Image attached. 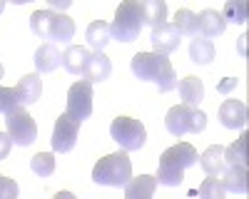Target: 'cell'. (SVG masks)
Instances as JSON below:
<instances>
[{
  "mask_svg": "<svg viewBox=\"0 0 249 199\" xmlns=\"http://www.w3.org/2000/svg\"><path fill=\"white\" fill-rule=\"evenodd\" d=\"M247 40H249L247 35H242V40H239V52H242V55H244V43H247Z\"/></svg>",
  "mask_w": 249,
  "mask_h": 199,
  "instance_id": "36",
  "label": "cell"
},
{
  "mask_svg": "<svg viewBox=\"0 0 249 199\" xmlns=\"http://www.w3.org/2000/svg\"><path fill=\"white\" fill-rule=\"evenodd\" d=\"M224 30H227V20L222 17L219 10L207 8V10H202L197 15V33L202 37H207V40H210V37H219V35H224Z\"/></svg>",
  "mask_w": 249,
  "mask_h": 199,
  "instance_id": "13",
  "label": "cell"
},
{
  "mask_svg": "<svg viewBox=\"0 0 249 199\" xmlns=\"http://www.w3.org/2000/svg\"><path fill=\"white\" fill-rule=\"evenodd\" d=\"M77 130L80 125L75 122V119H70L65 112H62L57 119H55V130H53V152H60L65 154L75 147L77 142Z\"/></svg>",
  "mask_w": 249,
  "mask_h": 199,
  "instance_id": "10",
  "label": "cell"
},
{
  "mask_svg": "<svg viewBox=\"0 0 249 199\" xmlns=\"http://www.w3.org/2000/svg\"><path fill=\"white\" fill-rule=\"evenodd\" d=\"M247 132L239 134V139H234V142L224 149V165L230 167H237V165H244L247 162Z\"/></svg>",
  "mask_w": 249,
  "mask_h": 199,
  "instance_id": "25",
  "label": "cell"
},
{
  "mask_svg": "<svg viewBox=\"0 0 249 199\" xmlns=\"http://www.w3.org/2000/svg\"><path fill=\"white\" fill-rule=\"evenodd\" d=\"M3 75H5V67H3V65H0V80H3Z\"/></svg>",
  "mask_w": 249,
  "mask_h": 199,
  "instance_id": "37",
  "label": "cell"
},
{
  "mask_svg": "<svg viewBox=\"0 0 249 199\" xmlns=\"http://www.w3.org/2000/svg\"><path fill=\"white\" fill-rule=\"evenodd\" d=\"M10 147H13V139L8 137V132H0V162H3V159H8Z\"/></svg>",
  "mask_w": 249,
  "mask_h": 199,
  "instance_id": "32",
  "label": "cell"
},
{
  "mask_svg": "<svg viewBox=\"0 0 249 199\" xmlns=\"http://www.w3.org/2000/svg\"><path fill=\"white\" fill-rule=\"evenodd\" d=\"M90 60V50L82 48V45H70L65 52H62V67H65L70 75H82V70H85Z\"/></svg>",
  "mask_w": 249,
  "mask_h": 199,
  "instance_id": "18",
  "label": "cell"
},
{
  "mask_svg": "<svg viewBox=\"0 0 249 199\" xmlns=\"http://www.w3.org/2000/svg\"><path fill=\"white\" fill-rule=\"evenodd\" d=\"M68 8H70V0H50V8L48 10H53V13L60 10L62 13V10H68Z\"/></svg>",
  "mask_w": 249,
  "mask_h": 199,
  "instance_id": "33",
  "label": "cell"
},
{
  "mask_svg": "<svg viewBox=\"0 0 249 199\" xmlns=\"http://www.w3.org/2000/svg\"><path fill=\"white\" fill-rule=\"evenodd\" d=\"M92 85L85 83V80H80V83L70 85L68 90V107H65V115L70 119H75V122H85V119L92 115Z\"/></svg>",
  "mask_w": 249,
  "mask_h": 199,
  "instance_id": "9",
  "label": "cell"
},
{
  "mask_svg": "<svg viewBox=\"0 0 249 199\" xmlns=\"http://www.w3.org/2000/svg\"><path fill=\"white\" fill-rule=\"evenodd\" d=\"M247 119H249V112H247V105L242 102V100L230 97L219 105V122L227 130H244Z\"/></svg>",
  "mask_w": 249,
  "mask_h": 199,
  "instance_id": "11",
  "label": "cell"
},
{
  "mask_svg": "<svg viewBox=\"0 0 249 199\" xmlns=\"http://www.w3.org/2000/svg\"><path fill=\"white\" fill-rule=\"evenodd\" d=\"M217 50L212 45V40H207L202 35H195V40L190 43V60L197 65H210L212 60H214Z\"/></svg>",
  "mask_w": 249,
  "mask_h": 199,
  "instance_id": "24",
  "label": "cell"
},
{
  "mask_svg": "<svg viewBox=\"0 0 249 199\" xmlns=\"http://www.w3.org/2000/svg\"><path fill=\"white\" fill-rule=\"evenodd\" d=\"M199 199H224V189H222L219 179L207 177L204 182L199 184Z\"/></svg>",
  "mask_w": 249,
  "mask_h": 199,
  "instance_id": "30",
  "label": "cell"
},
{
  "mask_svg": "<svg viewBox=\"0 0 249 199\" xmlns=\"http://www.w3.org/2000/svg\"><path fill=\"white\" fill-rule=\"evenodd\" d=\"M0 199H18V182L10 177L0 179Z\"/></svg>",
  "mask_w": 249,
  "mask_h": 199,
  "instance_id": "31",
  "label": "cell"
},
{
  "mask_svg": "<svg viewBox=\"0 0 249 199\" xmlns=\"http://www.w3.org/2000/svg\"><path fill=\"white\" fill-rule=\"evenodd\" d=\"M150 43H152V48H155L152 52L167 57L170 52H175V50L179 48V33L172 28V23H164V25H160V28H152Z\"/></svg>",
  "mask_w": 249,
  "mask_h": 199,
  "instance_id": "12",
  "label": "cell"
},
{
  "mask_svg": "<svg viewBox=\"0 0 249 199\" xmlns=\"http://www.w3.org/2000/svg\"><path fill=\"white\" fill-rule=\"evenodd\" d=\"M164 127H167L172 137H182L187 132H202L207 127V115L197 107L175 105L170 107L167 117H164Z\"/></svg>",
  "mask_w": 249,
  "mask_h": 199,
  "instance_id": "7",
  "label": "cell"
},
{
  "mask_svg": "<svg viewBox=\"0 0 249 199\" xmlns=\"http://www.w3.org/2000/svg\"><path fill=\"white\" fill-rule=\"evenodd\" d=\"M60 63H62V55H60V50L53 43H45V45H40L35 50V67H37V72H53V70L60 67Z\"/></svg>",
  "mask_w": 249,
  "mask_h": 199,
  "instance_id": "19",
  "label": "cell"
},
{
  "mask_svg": "<svg viewBox=\"0 0 249 199\" xmlns=\"http://www.w3.org/2000/svg\"><path fill=\"white\" fill-rule=\"evenodd\" d=\"M179 97H182V105L199 107V102L204 100V85H202V80L195 77V75H187L184 80H179Z\"/></svg>",
  "mask_w": 249,
  "mask_h": 199,
  "instance_id": "17",
  "label": "cell"
},
{
  "mask_svg": "<svg viewBox=\"0 0 249 199\" xmlns=\"http://www.w3.org/2000/svg\"><path fill=\"white\" fill-rule=\"evenodd\" d=\"M132 75L137 80H144V83H155L160 87V92H170L177 87V75L172 63L164 55L157 52H137L132 57Z\"/></svg>",
  "mask_w": 249,
  "mask_h": 199,
  "instance_id": "2",
  "label": "cell"
},
{
  "mask_svg": "<svg viewBox=\"0 0 249 199\" xmlns=\"http://www.w3.org/2000/svg\"><path fill=\"white\" fill-rule=\"evenodd\" d=\"M53 199H77V197H75L72 192H57V194H55Z\"/></svg>",
  "mask_w": 249,
  "mask_h": 199,
  "instance_id": "35",
  "label": "cell"
},
{
  "mask_svg": "<svg viewBox=\"0 0 249 199\" xmlns=\"http://www.w3.org/2000/svg\"><path fill=\"white\" fill-rule=\"evenodd\" d=\"M85 37H88V45L92 48V52H102V48H105L110 40H112L110 25L105 23V20H92V23L88 25Z\"/></svg>",
  "mask_w": 249,
  "mask_h": 199,
  "instance_id": "23",
  "label": "cell"
},
{
  "mask_svg": "<svg viewBox=\"0 0 249 199\" xmlns=\"http://www.w3.org/2000/svg\"><path fill=\"white\" fill-rule=\"evenodd\" d=\"M112 72V63L105 52H90V60L85 70H82V77H85V83L95 85V83H102V80H107Z\"/></svg>",
  "mask_w": 249,
  "mask_h": 199,
  "instance_id": "14",
  "label": "cell"
},
{
  "mask_svg": "<svg viewBox=\"0 0 249 199\" xmlns=\"http://www.w3.org/2000/svg\"><path fill=\"white\" fill-rule=\"evenodd\" d=\"M197 162L202 165V169L207 172V177H217L222 169H224V147L222 145H212L207 147Z\"/></svg>",
  "mask_w": 249,
  "mask_h": 199,
  "instance_id": "21",
  "label": "cell"
},
{
  "mask_svg": "<svg viewBox=\"0 0 249 199\" xmlns=\"http://www.w3.org/2000/svg\"><path fill=\"white\" fill-rule=\"evenodd\" d=\"M15 107H20V92H18V87H3V85H0V112L8 115Z\"/></svg>",
  "mask_w": 249,
  "mask_h": 199,
  "instance_id": "29",
  "label": "cell"
},
{
  "mask_svg": "<svg viewBox=\"0 0 249 199\" xmlns=\"http://www.w3.org/2000/svg\"><path fill=\"white\" fill-rule=\"evenodd\" d=\"M172 28H175V30H177L179 35H197V13L187 10V8L177 10Z\"/></svg>",
  "mask_w": 249,
  "mask_h": 199,
  "instance_id": "26",
  "label": "cell"
},
{
  "mask_svg": "<svg viewBox=\"0 0 249 199\" xmlns=\"http://www.w3.org/2000/svg\"><path fill=\"white\" fill-rule=\"evenodd\" d=\"M30 28L37 37L50 43H70L75 35V20L53 10H35L30 15Z\"/></svg>",
  "mask_w": 249,
  "mask_h": 199,
  "instance_id": "3",
  "label": "cell"
},
{
  "mask_svg": "<svg viewBox=\"0 0 249 199\" xmlns=\"http://www.w3.org/2000/svg\"><path fill=\"white\" fill-rule=\"evenodd\" d=\"M197 149L190 145V142H177L172 145L170 149H164L162 157H160V167H157V184H164V187H179L182 179H184V169L197 165Z\"/></svg>",
  "mask_w": 249,
  "mask_h": 199,
  "instance_id": "1",
  "label": "cell"
},
{
  "mask_svg": "<svg viewBox=\"0 0 249 199\" xmlns=\"http://www.w3.org/2000/svg\"><path fill=\"white\" fill-rule=\"evenodd\" d=\"M155 189H157V179L152 174H140L124 184V199H152Z\"/></svg>",
  "mask_w": 249,
  "mask_h": 199,
  "instance_id": "16",
  "label": "cell"
},
{
  "mask_svg": "<svg viewBox=\"0 0 249 199\" xmlns=\"http://www.w3.org/2000/svg\"><path fill=\"white\" fill-rule=\"evenodd\" d=\"M142 5V20H144V25H150V28H160L167 23V3L164 0H144Z\"/></svg>",
  "mask_w": 249,
  "mask_h": 199,
  "instance_id": "22",
  "label": "cell"
},
{
  "mask_svg": "<svg viewBox=\"0 0 249 199\" xmlns=\"http://www.w3.org/2000/svg\"><path fill=\"white\" fill-rule=\"evenodd\" d=\"M132 179V162L127 152H112L97 159L92 167V182L105 187H124Z\"/></svg>",
  "mask_w": 249,
  "mask_h": 199,
  "instance_id": "4",
  "label": "cell"
},
{
  "mask_svg": "<svg viewBox=\"0 0 249 199\" xmlns=\"http://www.w3.org/2000/svg\"><path fill=\"white\" fill-rule=\"evenodd\" d=\"M15 87L20 92V107H28V105H35L40 95H43V80H40L37 72H30L20 77V83Z\"/></svg>",
  "mask_w": 249,
  "mask_h": 199,
  "instance_id": "15",
  "label": "cell"
},
{
  "mask_svg": "<svg viewBox=\"0 0 249 199\" xmlns=\"http://www.w3.org/2000/svg\"><path fill=\"white\" fill-rule=\"evenodd\" d=\"M3 8H5V0H0V13H3Z\"/></svg>",
  "mask_w": 249,
  "mask_h": 199,
  "instance_id": "38",
  "label": "cell"
},
{
  "mask_svg": "<svg viewBox=\"0 0 249 199\" xmlns=\"http://www.w3.org/2000/svg\"><path fill=\"white\" fill-rule=\"evenodd\" d=\"M110 137L122 147V152H135V149H142L144 142H147V130H144L140 119L120 115L110 125Z\"/></svg>",
  "mask_w": 249,
  "mask_h": 199,
  "instance_id": "6",
  "label": "cell"
},
{
  "mask_svg": "<svg viewBox=\"0 0 249 199\" xmlns=\"http://www.w3.org/2000/svg\"><path fill=\"white\" fill-rule=\"evenodd\" d=\"M222 17L227 23H237V25H244L247 23V3L242 0H230V3H224V10H222Z\"/></svg>",
  "mask_w": 249,
  "mask_h": 199,
  "instance_id": "28",
  "label": "cell"
},
{
  "mask_svg": "<svg viewBox=\"0 0 249 199\" xmlns=\"http://www.w3.org/2000/svg\"><path fill=\"white\" fill-rule=\"evenodd\" d=\"M142 28H144L142 5L137 3V0H124V3H120V8L115 10V20L110 25L112 40H120V43H132V40L140 37Z\"/></svg>",
  "mask_w": 249,
  "mask_h": 199,
  "instance_id": "5",
  "label": "cell"
},
{
  "mask_svg": "<svg viewBox=\"0 0 249 199\" xmlns=\"http://www.w3.org/2000/svg\"><path fill=\"white\" fill-rule=\"evenodd\" d=\"M247 165H237V167H230L224 174V179H219L222 182V189L224 192H234V194H247L249 189V182H247Z\"/></svg>",
  "mask_w": 249,
  "mask_h": 199,
  "instance_id": "20",
  "label": "cell"
},
{
  "mask_svg": "<svg viewBox=\"0 0 249 199\" xmlns=\"http://www.w3.org/2000/svg\"><path fill=\"white\" fill-rule=\"evenodd\" d=\"M234 85H237V80H234V77H227V83H222V85H219V92H230Z\"/></svg>",
  "mask_w": 249,
  "mask_h": 199,
  "instance_id": "34",
  "label": "cell"
},
{
  "mask_svg": "<svg viewBox=\"0 0 249 199\" xmlns=\"http://www.w3.org/2000/svg\"><path fill=\"white\" fill-rule=\"evenodd\" d=\"M30 169L37 174V177H50L55 172V154L53 152H37L33 159H30Z\"/></svg>",
  "mask_w": 249,
  "mask_h": 199,
  "instance_id": "27",
  "label": "cell"
},
{
  "mask_svg": "<svg viewBox=\"0 0 249 199\" xmlns=\"http://www.w3.org/2000/svg\"><path fill=\"white\" fill-rule=\"evenodd\" d=\"M5 130H8V137L13 139V145H20V147L33 145L37 137V125L25 107H15L5 115Z\"/></svg>",
  "mask_w": 249,
  "mask_h": 199,
  "instance_id": "8",
  "label": "cell"
},
{
  "mask_svg": "<svg viewBox=\"0 0 249 199\" xmlns=\"http://www.w3.org/2000/svg\"><path fill=\"white\" fill-rule=\"evenodd\" d=\"M0 179H3V177H0Z\"/></svg>",
  "mask_w": 249,
  "mask_h": 199,
  "instance_id": "39",
  "label": "cell"
}]
</instances>
